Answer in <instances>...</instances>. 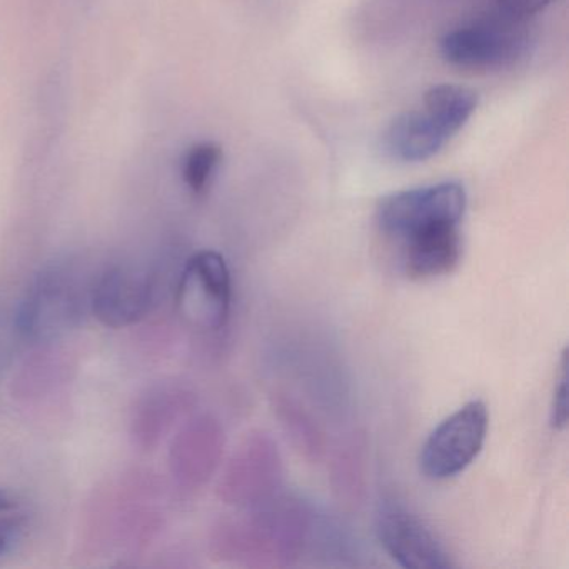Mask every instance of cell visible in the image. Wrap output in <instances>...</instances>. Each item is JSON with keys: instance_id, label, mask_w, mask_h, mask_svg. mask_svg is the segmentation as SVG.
I'll list each match as a JSON object with an SVG mask.
<instances>
[{"instance_id": "8992f818", "label": "cell", "mask_w": 569, "mask_h": 569, "mask_svg": "<svg viewBox=\"0 0 569 569\" xmlns=\"http://www.w3.org/2000/svg\"><path fill=\"white\" fill-rule=\"evenodd\" d=\"M81 286L72 269L54 266L46 269L18 309L19 335L29 341H46L68 331L81 315Z\"/></svg>"}, {"instance_id": "ffe728a7", "label": "cell", "mask_w": 569, "mask_h": 569, "mask_svg": "<svg viewBox=\"0 0 569 569\" xmlns=\"http://www.w3.org/2000/svg\"><path fill=\"white\" fill-rule=\"evenodd\" d=\"M18 502H16L14 496L11 492L4 491V489H0V512L9 511V509L16 508Z\"/></svg>"}, {"instance_id": "5b68a950", "label": "cell", "mask_w": 569, "mask_h": 569, "mask_svg": "<svg viewBox=\"0 0 569 569\" xmlns=\"http://www.w3.org/2000/svg\"><path fill=\"white\" fill-rule=\"evenodd\" d=\"M488 408L471 401L439 422L419 452V469L432 481L455 478L478 458L488 435Z\"/></svg>"}, {"instance_id": "9a60e30c", "label": "cell", "mask_w": 569, "mask_h": 569, "mask_svg": "<svg viewBox=\"0 0 569 569\" xmlns=\"http://www.w3.org/2000/svg\"><path fill=\"white\" fill-rule=\"evenodd\" d=\"M425 106L459 132L475 114L478 96L465 86L439 84L426 92Z\"/></svg>"}, {"instance_id": "7a4b0ae2", "label": "cell", "mask_w": 569, "mask_h": 569, "mask_svg": "<svg viewBox=\"0 0 569 569\" xmlns=\"http://www.w3.org/2000/svg\"><path fill=\"white\" fill-rule=\"evenodd\" d=\"M531 44L529 21H518L495 11L449 31L441 39L439 52L455 68L488 71L521 61Z\"/></svg>"}, {"instance_id": "9c48e42d", "label": "cell", "mask_w": 569, "mask_h": 569, "mask_svg": "<svg viewBox=\"0 0 569 569\" xmlns=\"http://www.w3.org/2000/svg\"><path fill=\"white\" fill-rule=\"evenodd\" d=\"M151 302V276L134 266L112 268L96 282L91 295L92 312L108 328L141 321Z\"/></svg>"}, {"instance_id": "2e32d148", "label": "cell", "mask_w": 569, "mask_h": 569, "mask_svg": "<svg viewBox=\"0 0 569 569\" xmlns=\"http://www.w3.org/2000/svg\"><path fill=\"white\" fill-rule=\"evenodd\" d=\"M222 161V149L214 142H199L189 149L182 164L186 184L196 194H201L211 184Z\"/></svg>"}, {"instance_id": "30bf717a", "label": "cell", "mask_w": 569, "mask_h": 569, "mask_svg": "<svg viewBox=\"0 0 569 569\" xmlns=\"http://www.w3.org/2000/svg\"><path fill=\"white\" fill-rule=\"evenodd\" d=\"M458 132L429 108L398 116L382 136V149L389 158L406 164L429 161Z\"/></svg>"}, {"instance_id": "277c9868", "label": "cell", "mask_w": 569, "mask_h": 569, "mask_svg": "<svg viewBox=\"0 0 569 569\" xmlns=\"http://www.w3.org/2000/svg\"><path fill=\"white\" fill-rule=\"evenodd\" d=\"M284 465L278 442L266 431H252L232 452L221 481L219 496L228 505L252 508L281 492Z\"/></svg>"}, {"instance_id": "e0dca14e", "label": "cell", "mask_w": 569, "mask_h": 569, "mask_svg": "<svg viewBox=\"0 0 569 569\" xmlns=\"http://www.w3.org/2000/svg\"><path fill=\"white\" fill-rule=\"evenodd\" d=\"M551 426L558 431H562L568 426V349L562 351L559 375L556 378L551 405Z\"/></svg>"}, {"instance_id": "5bb4252c", "label": "cell", "mask_w": 569, "mask_h": 569, "mask_svg": "<svg viewBox=\"0 0 569 569\" xmlns=\"http://www.w3.org/2000/svg\"><path fill=\"white\" fill-rule=\"evenodd\" d=\"M274 411L296 451L309 462L321 461L326 452L325 432L311 412L284 392L274 396Z\"/></svg>"}, {"instance_id": "8fae6325", "label": "cell", "mask_w": 569, "mask_h": 569, "mask_svg": "<svg viewBox=\"0 0 569 569\" xmlns=\"http://www.w3.org/2000/svg\"><path fill=\"white\" fill-rule=\"evenodd\" d=\"M224 431L211 416H202L186 428L176 448L179 478L189 488L204 485L221 461Z\"/></svg>"}, {"instance_id": "ba28073f", "label": "cell", "mask_w": 569, "mask_h": 569, "mask_svg": "<svg viewBox=\"0 0 569 569\" xmlns=\"http://www.w3.org/2000/svg\"><path fill=\"white\" fill-rule=\"evenodd\" d=\"M376 535L389 558L401 568H452L451 556L431 528L398 502H381L376 512Z\"/></svg>"}, {"instance_id": "3957f363", "label": "cell", "mask_w": 569, "mask_h": 569, "mask_svg": "<svg viewBox=\"0 0 569 569\" xmlns=\"http://www.w3.org/2000/svg\"><path fill=\"white\" fill-rule=\"evenodd\" d=\"M466 206L468 196L459 182H439L381 199L376 221L382 234L402 244L409 239L459 226Z\"/></svg>"}, {"instance_id": "6da1fadb", "label": "cell", "mask_w": 569, "mask_h": 569, "mask_svg": "<svg viewBox=\"0 0 569 569\" xmlns=\"http://www.w3.org/2000/svg\"><path fill=\"white\" fill-rule=\"evenodd\" d=\"M315 526L308 502L278 492L244 509V515L219 522L212 546L219 558L241 568H289L311 545Z\"/></svg>"}, {"instance_id": "d6986e66", "label": "cell", "mask_w": 569, "mask_h": 569, "mask_svg": "<svg viewBox=\"0 0 569 569\" xmlns=\"http://www.w3.org/2000/svg\"><path fill=\"white\" fill-rule=\"evenodd\" d=\"M22 525L18 519L0 518V558L9 555L21 541Z\"/></svg>"}, {"instance_id": "4fadbf2b", "label": "cell", "mask_w": 569, "mask_h": 569, "mask_svg": "<svg viewBox=\"0 0 569 569\" xmlns=\"http://www.w3.org/2000/svg\"><path fill=\"white\" fill-rule=\"evenodd\" d=\"M366 441L361 435L348 436L332 452L331 486L346 508L356 509L366 498Z\"/></svg>"}, {"instance_id": "ac0fdd59", "label": "cell", "mask_w": 569, "mask_h": 569, "mask_svg": "<svg viewBox=\"0 0 569 569\" xmlns=\"http://www.w3.org/2000/svg\"><path fill=\"white\" fill-rule=\"evenodd\" d=\"M555 2L556 0H496L495 11L518 21H529Z\"/></svg>"}, {"instance_id": "7c38bea8", "label": "cell", "mask_w": 569, "mask_h": 569, "mask_svg": "<svg viewBox=\"0 0 569 569\" xmlns=\"http://www.w3.org/2000/svg\"><path fill=\"white\" fill-rule=\"evenodd\" d=\"M402 266L412 279H432L455 271L461 261L459 226L402 242Z\"/></svg>"}, {"instance_id": "52a82bcc", "label": "cell", "mask_w": 569, "mask_h": 569, "mask_svg": "<svg viewBox=\"0 0 569 569\" xmlns=\"http://www.w3.org/2000/svg\"><path fill=\"white\" fill-rule=\"evenodd\" d=\"M232 284L228 262L219 252L192 256L178 286V311L191 328L219 331L231 312Z\"/></svg>"}]
</instances>
